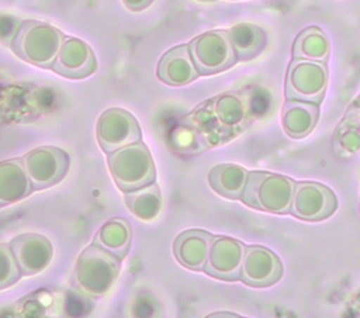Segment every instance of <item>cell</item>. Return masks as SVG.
<instances>
[{"mask_svg": "<svg viewBox=\"0 0 360 318\" xmlns=\"http://www.w3.org/2000/svg\"><path fill=\"white\" fill-rule=\"evenodd\" d=\"M121 260L96 243L87 246L73 269V286L86 295L103 297L114 286Z\"/></svg>", "mask_w": 360, "mask_h": 318, "instance_id": "6da1fadb", "label": "cell"}, {"mask_svg": "<svg viewBox=\"0 0 360 318\" xmlns=\"http://www.w3.org/2000/svg\"><path fill=\"white\" fill-rule=\"evenodd\" d=\"M295 180L270 172H248L246 183L240 194L245 205L270 212L287 214L290 211Z\"/></svg>", "mask_w": 360, "mask_h": 318, "instance_id": "7a4b0ae2", "label": "cell"}, {"mask_svg": "<svg viewBox=\"0 0 360 318\" xmlns=\"http://www.w3.org/2000/svg\"><path fill=\"white\" fill-rule=\"evenodd\" d=\"M63 39V32L56 27L42 21L28 20L17 28L11 48L20 59L48 69L52 66Z\"/></svg>", "mask_w": 360, "mask_h": 318, "instance_id": "3957f363", "label": "cell"}, {"mask_svg": "<svg viewBox=\"0 0 360 318\" xmlns=\"http://www.w3.org/2000/svg\"><path fill=\"white\" fill-rule=\"evenodd\" d=\"M107 163L117 187L125 193L156 180V167L148 146L134 142L107 153Z\"/></svg>", "mask_w": 360, "mask_h": 318, "instance_id": "277c9868", "label": "cell"}, {"mask_svg": "<svg viewBox=\"0 0 360 318\" xmlns=\"http://www.w3.org/2000/svg\"><path fill=\"white\" fill-rule=\"evenodd\" d=\"M329 70L326 63L294 58L285 75V97L321 104L326 94Z\"/></svg>", "mask_w": 360, "mask_h": 318, "instance_id": "5b68a950", "label": "cell"}, {"mask_svg": "<svg viewBox=\"0 0 360 318\" xmlns=\"http://www.w3.org/2000/svg\"><path fill=\"white\" fill-rule=\"evenodd\" d=\"M187 46L198 73L202 76L224 72L238 62L225 30L202 32L191 39Z\"/></svg>", "mask_w": 360, "mask_h": 318, "instance_id": "8992f818", "label": "cell"}, {"mask_svg": "<svg viewBox=\"0 0 360 318\" xmlns=\"http://www.w3.org/2000/svg\"><path fill=\"white\" fill-rule=\"evenodd\" d=\"M32 190H44L59 183L68 173L69 155L55 146H41L30 151L21 159Z\"/></svg>", "mask_w": 360, "mask_h": 318, "instance_id": "52a82bcc", "label": "cell"}, {"mask_svg": "<svg viewBox=\"0 0 360 318\" xmlns=\"http://www.w3.org/2000/svg\"><path fill=\"white\" fill-rule=\"evenodd\" d=\"M338 208L333 190L316 182H295L290 214L298 220L315 222L329 218Z\"/></svg>", "mask_w": 360, "mask_h": 318, "instance_id": "ba28073f", "label": "cell"}, {"mask_svg": "<svg viewBox=\"0 0 360 318\" xmlns=\"http://www.w3.org/2000/svg\"><path fill=\"white\" fill-rule=\"evenodd\" d=\"M96 136L100 148L110 153L141 141L142 134L136 118L127 110L112 107L98 117Z\"/></svg>", "mask_w": 360, "mask_h": 318, "instance_id": "9c48e42d", "label": "cell"}, {"mask_svg": "<svg viewBox=\"0 0 360 318\" xmlns=\"http://www.w3.org/2000/svg\"><path fill=\"white\" fill-rule=\"evenodd\" d=\"M284 269L280 257L266 246H246L239 280L256 288L276 284L283 277Z\"/></svg>", "mask_w": 360, "mask_h": 318, "instance_id": "30bf717a", "label": "cell"}, {"mask_svg": "<svg viewBox=\"0 0 360 318\" xmlns=\"http://www.w3.org/2000/svg\"><path fill=\"white\" fill-rule=\"evenodd\" d=\"M245 249L246 245L235 238L225 235L212 236L202 270L219 280H238Z\"/></svg>", "mask_w": 360, "mask_h": 318, "instance_id": "8fae6325", "label": "cell"}, {"mask_svg": "<svg viewBox=\"0 0 360 318\" xmlns=\"http://www.w3.org/2000/svg\"><path fill=\"white\" fill-rule=\"evenodd\" d=\"M10 249L21 274L32 276L44 272L52 262L53 248L48 238L39 234H21L10 242Z\"/></svg>", "mask_w": 360, "mask_h": 318, "instance_id": "7c38bea8", "label": "cell"}, {"mask_svg": "<svg viewBox=\"0 0 360 318\" xmlns=\"http://www.w3.org/2000/svg\"><path fill=\"white\" fill-rule=\"evenodd\" d=\"M51 69L68 79H84L96 72L97 61L87 42L65 37Z\"/></svg>", "mask_w": 360, "mask_h": 318, "instance_id": "4fadbf2b", "label": "cell"}, {"mask_svg": "<svg viewBox=\"0 0 360 318\" xmlns=\"http://www.w3.org/2000/svg\"><path fill=\"white\" fill-rule=\"evenodd\" d=\"M156 75L163 83L170 86H184L200 76L187 45L169 49L160 58Z\"/></svg>", "mask_w": 360, "mask_h": 318, "instance_id": "5bb4252c", "label": "cell"}, {"mask_svg": "<svg viewBox=\"0 0 360 318\" xmlns=\"http://www.w3.org/2000/svg\"><path fill=\"white\" fill-rule=\"evenodd\" d=\"M212 236V234L202 229H188L181 232L173 243L176 260L186 269L202 270Z\"/></svg>", "mask_w": 360, "mask_h": 318, "instance_id": "9a60e30c", "label": "cell"}, {"mask_svg": "<svg viewBox=\"0 0 360 318\" xmlns=\"http://www.w3.org/2000/svg\"><path fill=\"white\" fill-rule=\"evenodd\" d=\"M319 120V104L288 100L281 111V127L294 139H301L312 132Z\"/></svg>", "mask_w": 360, "mask_h": 318, "instance_id": "2e32d148", "label": "cell"}, {"mask_svg": "<svg viewBox=\"0 0 360 318\" xmlns=\"http://www.w3.org/2000/svg\"><path fill=\"white\" fill-rule=\"evenodd\" d=\"M32 191L21 159L0 162V207L21 201Z\"/></svg>", "mask_w": 360, "mask_h": 318, "instance_id": "e0dca14e", "label": "cell"}, {"mask_svg": "<svg viewBox=\"0 0 360 318\" xmlns=\"http://www.w3.org/2000/svg\"><path fill=\"white\" fill-rule=\"evenodd\" d=\"M226 32L238 61H252L257 58L266 48L267 35L264 30L256 24L238 23Z\"/></svg>", "mask_w": 360, "mask_h": 318, "instance_id": "ac0fdd59", "label": "cell"}, {"mask_svg": "<svg viewBox=\"0 0 360 318\" xmlns=\"http://www.w3.org/2000/svg\"><path fill=\"white\" fill-rule=\"evenodd\" d=\"M131 241L132 229L128 220L117 217L101 225L94 236L93 243L122 260L129 250Z\"/></svg>", "mask_w": 360, "mask_h": 318, "instance_id": "d6986e66", "label": "cell"}, {"mask_svg": "<svg viewBox=\"0 0 360 318\" xmlns=\"http://www.w3.org/2000/svg\"><path fill=\"white\" fill-rule=\"evenodd\" d=\"M248 177V170L235 163H221L214 166L208 173L211 189L219 196L229 200H239Z\"/></svg>", "mask_w": 360, "mask_h": 318, "instance_id": "ffe728a7", "label": "cell"}, {"mask_svg": "<svg viewBox=\"0 0 360 318\" xmlns=\"http://www.w3.org/2000/svg\"><path fill=\"white\" fill-rule=\"evenodd\" d=\"M186 118L190 120V124L186 121H183V122L190 125L198 134V136L201 138V141L204 142V145L207 148L217 146L221 142L229 139V136H228L229 132L219 124V121L214 113L212 98L205 101L204 104H201Z\"/></svg>", "mask_w": 360, "mask_h": 318, "instance_id": "44dd1931", "label": "cell"}, {"mask_svg": "<svg viewBox=\"0 0 360 318\" xmlns=\"http://www.w3.org/2000/svg\"><path fill=\"white\" fill-rule=\"evenodd\" d=\"M212 108L219 124L232 136L248 124V106L238 94L226 93L212 98Z\"/></svg>", "mask_w": 360, "mask_h": 318, "instance_id": "7402d4cb", "label": "cell"}, {"mask_svg": "<svg viewBox=\"0 0 360 318\" xmlns=\"http://www.w3.org/2000/svg\"><path fill=\"white\" fill-rule=\"evenodd\" d=\"M124 200L131 214L142 221H153L162 210V193L155 182L125 191Z\"/></svg>", "mask_w": 360, "mask_h": 318, "instance_id": "603a6c76", "label": "cell"}, {"mask_svg": "<svg viewBox=\"0 0 360 318\" xmlns=\"http://www.w3.org/2000/svg\"><path fill=\"white\" fill-rule=\"evenodd\" d=\"M330 55V44L326 34L319 27H307L295 38L292 58L309 59L326 63Z\"/></svg>", "mask_w": 360, "mask_h": 318, "instance_id": "cb8c5ba5", "label": "cell"}, {"mask_svg": "<svg viewBox=\"0 0 360 318\" xmlns=\"http://www.w3.org/2000/svg\"><path fill=\"white\" fill-rule=\"evenodd\" d=\"M360 146V129H359V107L357 101L349 107L346 117L339 124L333 136L335 152L343 158L356 155Z\"/></svg>", "mask_w": 360, "mask_h": 318, "instance_id": "d4e9b609", "label": "cell"}, {"mask_svg": "<svg viewBox=\"0 0 360 318\" xmlns=\"http://www.w3.org/2000/svg\"><path fill=\"white\" fill-rule=\"evenodd\" d=\"M172 144L181 153H198L207 149L198 134L186 122H181L177 131L173 132Z\"/></svg>", "mask_w": 360, "mask_h": 318, "instance_id": "484cf974", "label": "cell"}, {"mask_svg": "<svg viewBox=\"0 0 360 318\" xmlns=\"http://www.w3.org/2000/svg\"><path fill=\"white\" fill-rule=\"evenodd\" d=\"M21 272L13 256L10 245L0 243V290L17 283Z\"/></svg>", "mask_w": 360, "mask_h": 318, "instance_id": "4316f807", "label": "cell"}, {"mask_svg": "<svg viewBox=\"0 0 360 318\" xmlns=\"http://www.w3.org/2000/svg\"><path fill=\"white\" fill-rule=\"evenodd\" d=\"M153 0H122L124 6L131 11H142L152 4Z\"/></svg>", "mask_w": 360, "mask_h": 318, "instance_id": "83f0119b", "label": "cell"}, {"mask_svg": "<svg viewBox=\"0 0 360 318\" xmlns=\"http://www.w3.org/2000/svg\"><path fill=\"white\" fill-rule=\"evenodd\" d=\"M210 317H235V314H231V312H215V314H211Z\"/></svg>", "mask_w": 360, "mask_h": 318, "instance_id": "f1b7e54d", "label": "cell"}, {"mask_svg": "<svg viewBox=\"0 0 360 318\" xmlns=\"http://www.w3.org/2000/svg\"><path fill=\"white\" fill-rule=\"evenodd\" d=\"M197 1H202V3H211V1H217V0H197Z\"/></svg>", "mask_w": 360, "mask_h": 318, "instance_id": "f546056e", "label": "cell"}]
</instances>
